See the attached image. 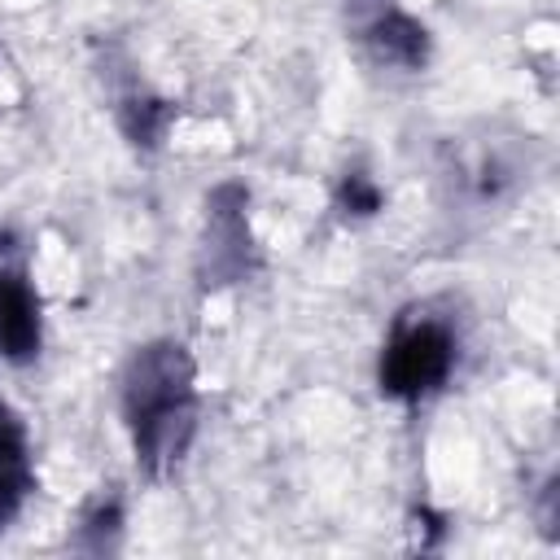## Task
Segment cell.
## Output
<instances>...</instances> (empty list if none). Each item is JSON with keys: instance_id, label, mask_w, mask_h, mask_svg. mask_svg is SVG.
Segmentation results:
<instances>
[{"instance_id": "obj_3", "label": "cell", "mask_w": 560, "mask_h": 560, "mask_svg": "<svg viewBox=\"0 0 560 560\" xmlns=\"http://www.w3.org/2000/svg\"><path fill=\"white\" fill-rule=\"evenodd\" d=\"M206 267L214 280H236L249 271V223H245V192L241 188H219L210 197Z\"/></svg>"}, {"instance_id": "obj_1", "label": "cell", "mask_w": 560, "mask_h": 560, "mask_svg": "<svg viewBox=\"0 0 560 560\" xmlns=\"http://www.w3.org/2000/svg\"><path fill=\"white\" fill-rule=\"evenodd\" d=\"M122 416L149 477L171 472L197 433L192 359L179 341H149L122 368Z\"/></svg>"}, {"instance_id": "obj_2", "label": "cell", "mask_w": 560, "mask_h": 560, "mask_svg": "<svg viewBox=\"0 0 560 560\" xmlns=\"http://www.w3.org/2000/svg\"><path fill=\"white\" fill-rule=\"evenodd\" d=\"M459 346H455V328L438 315H407L394 324L385 354H381V389L394 398H429L446 385V376L455 372Z\"/></svg>"}, {"instance_id": "obj_4", "label": "cell", "mask_w": 560, "mask_h": 560, "mask_svg": "<svg viewBox=\"0 0 560 560\" xmlns=\"http://www.w3.org/2000/svg\"><path fill=\"white\" fill-rule=\"evenodd\" d=\"M39 350V298L22 271L0 267V359L22 363Z\"/></svg>"}, {"instance_id": "obj_6", "label": "cell", "mask_w": 560, "mask_h": 560, "mask_svg": "<svg viewBox=\"0 0 560 560\" xmlns=\"http://www.w3.org/2000/svg\"><path fill=\"white\" fill-rule=\"evenodd\" d=\"M363 44H368L372 61H381V66H402V70L420 66V61H424V52H429L424 26H420V22H411L407 13L389 9V4L372 13V22L363 26Z\"/></svg>"}, {"instance_id": "obj_5", "label": "cell", "mask_w": 560, "mask_h": 560, "mask_svg": "<svg viewBox=\"0 0 560 560\" xmlns=\"http://www.w3.org/2000/svg\"><path fill=\"white\" fill-rule=\"evenodd\" d=\"M31 442L18 411L0 398V529L22 512L31 494Z\"/></svg>"}]
</instances>
